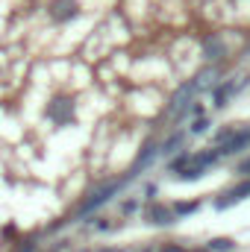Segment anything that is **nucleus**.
Instances as JSON below:
<instances>
[{"instance_id":"1","label":"nucleus","mask_w":250,"mask_h":252,"mask_svg":"<svg viewBox=\"0 0 250 252\" xmlns=\"http://www.w3.org/2000/svg\"><path fill=\"white\" fill-rule=\"evenodd\" d=\"M126 179H118V182H109V185H103V188H97L91 196H85L83 199V205H80V214H88V211H94V208H100L103 202H109L115 193H118V188L124 185Z\"/></svg>"},{"instance_id":"2","label":"nucleus","mask_w":250,"mask_h":252,"mask_svg":"<svg viewBox=\"0 0 250 252\" xmlns=\"http://www.w3.org/2000/svg\"><path fill=\"white\" fill-rule=\"evenodd\" d=\"M144 220H147L150 226H171V223L177 220V214H174V208H171V205L150 202V205L144 208Z\"/></svg>"},{"instance_id":"3","label":"nucleus","mask_w":250,"mask_h":252,"mask_svg":"<svg viewBox=\"0 0 250 252\" xmlns=\"http://www.w3.org/2000/svg\"><path fill=\"white\" fill-rule=\"evenodd\" d=\"M47 115H50L59 126L71 124V121H74V103H71L68 97H53L50 106H47Z\"/></svg>"},{"instance_id":"4","label":"nucleus","mask_w":250,"mask_h":252,"mask_svg":"<svg viewBox=\"0 0 250 252\" xmlns=\"http://www.w3.org/2000/svg\"><path fill=\"white\" fill-rule=\"evenodd\" d=\"M47 12H50V18H53V21L65 24V21L77 18V0H50Z\"/></svg>"},{"instance_id":"5","label":"nucleus","mask_w":250,"mask_h":252,"mask_svg":"<svg viewBox=\"0 0 250 252\" xmlns=\"http://www.w3.org/2000/svg\"><path fill=\"white\" fill-rule=\"evenodd\" d=\"M248 193H250V182H242V185H236L233 190H227L224 196H218V199H215V208H230V205L242 202Z\"/></svg>"},{"instance_id":"6","label":"nucleus","mask_w":250,"mask_h":252,"mask_svg":"<svg viewBox=\"0 0 250 252\" xmlns=\"http://www.w3.org/2000/svg\"><path fill=\"white\" fill-rule=\"evenodd\" d=\"M203 56H206L209 62H215V59L227 56V44H224L218 35H206V38H203Z\"/></svg>"},{"instance_id":"7","label":"nucleus","mask_w":250,"mask_h":252,"mask_svg":"<svg viewBox=\"0 0 250 252\" xmlns=\"http://www.w3.org/2000/svg\"><path fill=\"white\" fill-rule=\"evenodd\" d=\"M248 147H250V132L239 129V132H236V138H233L230 144H224L218 153H221V156H236V153H242V150H248Z\"/></svg>"},{"instance_id":"8","label":"nucleus","mask_w":250,"mask_h":252,"mask_svg":"<svg viewBox=\"0 0 250 252\" xmlns=\"http://www.w3.org/2000/svg\"><path fill=\"white\" fill-rule=\"evenodd\" d=\"M156 150H159V147H156L153 141H147V144L141 147V153H138V158H135V164H132V170L126 173V179H132V176H138V170H144V167H147V161H150V158L156 156Z\"/></svg>"},{"instance_id":"9","label":"nucleus","mask_w":250,"mask_h":252,"mask_svg":"<svg viewBox=\"0 0 250 252\" xmlns=\"http://www.w3.org/2000/svg\"><path fill=\"white\" fill-rule=\"evenodd\" d=\"M236 88H239V82H236V79H227L224 85H218V88H215V106H218V109H224V106H227V100H230V94H233Z\"/></svg>"},{"instance_id":"10","label":"nucleus","mask_w":250,"mask_h":252,"mask_svg":"<svg viewBox=\"0 0 250 252\" xmlns=\"http://www.w3.org/2000/svg\"><path fill=\"white\" fill-rule=\"evenodd\" d=\"M218 156H221L218 150H206V153H197V156H191V161H194L197 167H203V170H206V167H212V164L218 161Z\"/></svg>"},{"instance_id":"11","label":"nucleus","mask_w":250,"mask_h":252,"mask_svg":"<svg viewBox=\"0 0 250 252\" xmlns=\"http://www.w3.org/2000/svg\"><path fill=\"white\" fill-rule=\"evenodd\" d=\"M186 167H191V156L188 153H180L177 158H171V164H168V173H174V176H180Z\"/></svg>"},{"instance_id":"12","label":"nucleus","mask_w":250,"mask_h":252,"mask_svg":"<svg viewBox=\"0 0 250 252\" xmlns=\"http://www.w3.org/2000/svg\"><path fill=\"white\" fill-rule=\"evenodd\" d=\"M212 79H215V70H212V67H206V70H200V73L194 76V88H197V91L203 94V91H206V88L212 85Z\"/></svg>"},{"instance_id":"13","label":"nucleus","mask_w":250,"mask_h":252,"mask_svg":"<svg viewBox=\"0 0 250 252\" xmlns=\"http://www.w3.org/2000/svg\"><path fill=\"white\" fill-rule=\"evenodd\" d=\"M200 208V199H191V202H177L174 205V214L177 217H188V214H194Z\"/></svg>"},{"instance_id":"14","label":"nucleus","mask_w":250,"mask_h":252,"mask_svg":"<svg viewBox=\"0 0 250 252\" xmlns=\"http://www.w3.org/2000/svg\"><path fill=\"white\" fill-rule=\"evenodd\" d=\"M209 250L212 252H233L236 244H233L230 238H212V241H209Z\"/></svg>"},{"instance_id":"15","label":"nucleus","mask_w":250,"mask_h":252,"mask_svg":"<svg viewBox=\"0 0 250 252\" xmlns=\"http://www.w3.org/2000/svg\"><path fill=\"white\" fill-rule=\"evenodd\" d=\"M203 173H206V170H203V167H197V164L191 161V167H186V170H183L177 179H180V182H194V179H200Z\"/></svg>"},{"instance_id":"16","label":"nucleus","mask_w":250,"mask_h":252,"mask_svg":"<svg viewBox=\"0 0 250 252\" xmlns=\"http://www.w3.org/2000/svg\"><path fill=\"white\" fill-rule=\"evenodd\" d=\"M180 144H183V132H174V135L159 147V153H177V147H180Z\"/></svg>"},{"instance_id":"17","label":"nucleus","mask_w":250,"mask_h":252,"mask_svg":"<svg viewBox=\"0 0 250 252\" xmlns=\"http://www.w3.org/2000/svg\"><path fill=\"white\" fill-rule=\"evenodd\" d=\"M236 132H239V129H236V126H227V129H221V132H218V135H215V141H218V144H221V147H224V144H230V141H233V138H236Z\"/></svg>"},{"instance_id":"18","label":"nucleus","mask_w":250,"mask_h":252,"mask_svg":"<svg viewBox=\"0 0 250 252\" xmlns=\"http://www.w3.org/2000/svg\"><path fill=\"white\" fill-rule=\"evenodd\" d=\"M206 129H209V121H206V118H197L194 126H191V132H194V135H200V132H206Z\"/></svg>"},{"instance_id":"19","label":"nucleus","mask_w":250,"mask_h":252,"mask_svg":"<svg viewBox=\"0 0 250 252\" xmlns=\"http://www.w3.org/2000/svg\"><path fill=\"white\" fill-rule=\"evenodd\" d=\"M121 208H124V214H132V211H135V208H138V202H135V199H129V202H124V205H121Z\"/></svg>"},{"instance_id":"20","label":"nucleus","mask_w":250,"mask_h":252,"mask_svg":"<svg viewBox=\"0 0 250 252\" xmlns=\"http://www.w3.org/2000/svg\"><path fill=\"white\" fill-rule=\"evenodd\" d=\"M236 173H245V176H248V173H250V158H245V161L239 164V170H236Z\"/></svg>"},{"instance_id":"21","label":"nucleus","mask_w":250,"mask_h":252,"mask_svg":"<svg viewBox=\"0 0 250 252\" xmlns=\"http://www.w3.org/2000/svg\"><path fill=\"white\" fill-rule=\"evenodd\" d=\"M33 250H36V244L33 241H24V247H18L15 252H33Z\"/></svg>"},{"instance_id":"22","label":"nucleus","mask_w":250,"mask_h":252,"mask_svg":"<svg viewBox=\"0 0 250 252\" xmlns=\"http://www.w3.org/2000/svg\"><path fill=\"white\" fill-rule=\"evenodd\" d=\"M144 193H147V199H153V196H156V185H147V188H144Z\"/></svg>"},{"instance_id":"23","label":"nucleus","mask_w":250,"mask_h":252,"mask_svg":"<svg viewBox=\"0 0 250 252\" xmlns=\"http://www.w3.org/2000/svg\"><path fill=\"white\" fill-rule=\"evenodd\" d=\"M159 252H188V250H183V247H162Z\"/></svg>"},{"instance_id":"24","label":"nucleus","mask_w":250,"mask_h":252,"mask_svg":"<svg viewBox=\"0 0 250 252\" xmlns=\"http://www.w3.org/2000/svg\"><path fill=\"white\" fill-rule=\"evenodd\" d=\"M100 252H124V250H100Z\"/></svg>"},{"instance_id":"25","label":"nucleus","mask_w":250,"mask_h":252,"mask_svg":"<svg viewBox=\"0 0 250 252\" xmlns=\"http://www.w3.org/2000/svg\"><path fill=\"white\" fill-rule=\"evenodd\" d=\"M144 252H147V250H144Z\"/></svg>"}]
</instances>
